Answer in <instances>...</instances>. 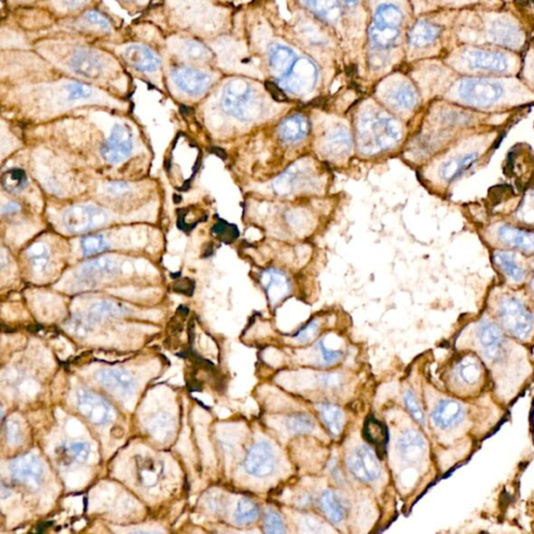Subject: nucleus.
I'll return each instance as SVG.
<instances>
[{
  "instance_id": "nucleus-1",
  "label": "nucleus",
  "mask_w": 534,
  "mask_h": 534,
  "mask_svg": "<svg viewBox=\"0 0 534 534\" xmlns=\"http://www.w3.org/2000/svg\"><path fill=\"white\" fill-rule=\"evenodd\" d=\"M454 347L479 356L491 377V395L505 409L534 381L533 349L505 333L491 317L484 315L464 326Z\"/></svg>"
},
{
  "instance_id": "nucleus-2",
  "label": "nucleus",
  "mask_w": 534,
  "mask_h": 534,
  "mask_svg": "<svg viewBox=\"0 0 534 534\" xmlns=\"http://www.w3.org/2000/svg\"><path fill=\"white\" fill-rule=\"evenodd\" d=\"M449 393L464 400H475L491 393L489 371L477 354L456 350L444 376Z\"/></svg>"
},
{
  "instance_id": "nucleus-3",
  "label": "nucleus",
  "mask_w": 534,
  "mask_h": 534,
  "mask_svg": "<svg viewBox=\"0 0 534 534\" xmlns=\"http://www.w3.org/2000/svg\"><path fill=\"white\" fill-rule=\"evenodd\" d=\"M501 329L511 337L534 347V311L516 295H501L494 305L493 317Z\"/></svg>"
},
{
  "instance_id": "nucleus-4",
  "label": "nucleus",
  "mask_w": 534,
  "mask_h": 534,
  "mask_svg": "<svg viewBox=\"0 0 534 534\" xmlns=\"http://www.w3.org/2000/svg\"><path fill=\"white\" fill-rule=\"evenodd\" d=\"M402 137V128L395 118L366 112L358 122V140L361 151L376 153L395 146Z\"/></svg>"
},
{
  "instance_id": "nucleus-5",
  "label": "nucleus",
  "mask_w": 534,
  "mask_h": 534,
  "mask_svg": "<svg viewBox=\"0 0 534 534\" xmlns=\"http://www.w3.org/2000/svg\"><path fill=\"white\" fill-rule=\"evenodd\" d=\"M222 109L241 121H254L263 113V102L249 82L234 79L224 86Z\"/></svg>"
},
{
  "instance_id": "nucleus-6",
  "label": "nucleus",
  "mask_w": 534,
  "mask_h": 534,
  "mask_svg": "<svg viewBox=\"0 0 534 534\" xmlns=\"http://www.w3.org/2000/svg\"><path fill=\"white\" fill-rule=\"evenodd\" d=\"M458 97L472 106L489 107L504 95V87L499 82L485 79H464L458 84Z\"/></svg>"
},
{
  "instance_id": "nucleus-7",
  "label": "nucleus",
  "mask_w": 534,
  "mask_h": 534,
  "mask_svg": "<svg viewBox=\"0 0 534 534\" xmlns=\"http://www.w3.org/2000/svg\"><path fill=\"white\" fill-rule=\"evenodd\" d=\"M109 214L106 210L92 205H77L64 212V227L71 233H83L107 224Z\"/></svg>"
},
{
  "instance_id": "nucleus-8",
  "label": "nucleus",
  "mask_w": 534,
  "mask_h": 534,
  "mask_svg": "<svg viewBox=\"0 0 534 534\" xmlns=\"http://www.w3.org/2000/svg\"><path fill=\"white\" fill-rule=\"evenodd\" d=\"M318 71L311 60L300 58L295 62L288 75L280 79L282 87L295 95L310 93L317 83Z\"/></svg>"
},
{
  "instance_id": "nucleus-9",
  "label": "nucleus",
  "mask_w": 534,
  "mask_h": 534,
  "mask_svg": "<svg viewBox=\"0 0 534 534\" xmlns=\"http://www.w3.org/2000/svg\"><path fill=\"white\" fill-rule=\"evenodd\" d=\"M462 62L471 70L507 72L513 68V59L506 53L484 50H467L462 55Z\"/></svg>"
},
{
  "instance_id": "nucleus-10",
  "label": "nucleus",
  "mask_w": 534,
  "mask_h": 534,
  "mask_svg": "<svg viewBox=\"0 0 534 534\" xmlns=\"http://www.w3.org/2000/svg\"><path fill=\"white\" fill-rule=\"evenodd\" d=\"M133 151V135L126 124H117L113 126L100 153L107 162L119 163L130 156Z\"/></svg>"
},
{
  "instance_id": "nucleus-11",
  "label": "nucleus",
  "mask_w": 534,
  "mask_h": 534,
  "mask_svg": "<svg viewBox=\"0 0 534 534\" xmlns=\"http://www.w3.org/2000/svg\"><path fill=\"white\" fill-rule=\"evenodd\" d=\"M347 462L352 475L362 482L375 481L381 474V466L377 456L366 446L356 448L349 456Z\"/></svg>"
},
{
  "instance_id": "nucleus-12",
  "label": "nucleus",
  "mask_w": 534,
  "mask_h": 534,
  "mask_svg": "<svg viewBox=\"0 0 534 534\" xmlns=\"http://www.w3.org/2000/svg\"><path fill=\"white\" fill-rule=\"evenodd\" d=\"M171 79L180 90L190 97L204 94L212 84V77L209 73L189 66L173 69Z\"/></svg>"
},
{
  "instance_id": "nucleus-13",
  "label": "nucleus",
  "mask_w": 534,
  "mask_h": 534,
  "mask_svg": "<svg viewBox=\"0 0 534 534\" xmlns=\"http://www.w3.org/2000/svg\"><path fill=\"white\" fill-rule=\"evenodd\" d=\"M77 407L82 415L91 424L102 426L112 420L113 411L110 405L88 389L82 388L77 391Z\"/></svg>"
},
{
  "instance_id": "nucleus-14",
  "label": "nucleus",
  "mask_w": 534,
  "mask_h": 534,
  "mask_svg": "<svg viewBox=\"0 0 534 534\" xmlns=\"http://www.w3.org/2000/svg\"><path fill=\"white\" fill-rule=\"evenodd\" d=\"M246 473L257 478L267 477L276 469V454L271 445L260 442L254 445L244 462Z\"/></svg>"
},
{
  "instance_id": "nucleus-15",
  "label": "nucleus",
  "mask_w": 534,
  "mask_h": 534,
  "mask_svg": "<svg viewBox=\"0 0 534 534\" xmlns=\"http://www.w3.org/2000/svg\"><path fill=\"white\" fill-rule=\"evenodd\" d=\"M69 66L75 75L87 79H100L107 71L106 58L91 50H77L71 55Z\"/></svg>"
},
{
  "instance_id": "nucleus-16",
  "label": "nucleus",
  "mask_w": 534,
  "mask_h": 534,
  "mask_svg": "<svg viewBox=\"0 0 534 534\" xmlns=\"http://www.w3.org/2000/svg\"><path fill=\"white\" fill-rule=\"evenodd\" d=\"M11 474L15 481L37 489L43 479V467L37 456L33 453L18 456L10 466Z\"/></svg>"
},
{
  "instance_id": "nucleus-17",
  "label": "nucleus",
  "mask_w": 534,
  "mask_h": 534,
  "mask_svg": "<svg viewBox=\"0 0 534 534\" xmlns=\"http://www.w3.org/2000/svg\"><path fill=\"white\" fill-rule=\"evenodd\" d=\"M310 186L313 188V175L309 171L308 165L302 163L291 166L273 183L276 192L281 197L293 195L297 190L307 189Z\"/></svg>"
},
{
  "instance_id": "nucleus-18",
  "label": "nucleus",
  "mask_w": 534,
  "mask_h": 534,
  "mask_svg": "<svg viewBox=\"0 0 534 534\" xmlns=\"http://www.w3.org/2000/svg\"><path fill=\"white\" fill-rule=\"evenodd\" d=\"M121 271V263L118 260L111 257H102L81 266L77 273V280L80 283L92 286L99 280L117 275Z\"/></svg>"
},
{
  "instance_id": "nucleus-19",
  "label": "nucleus",
  "mask_w": 534,
  "mask_h": 534,
  "mask_svg": "<svg viewBox=\"0 0 534 534\" xmlns=\"http://www.w3.org/2000/svg\"><path fill=\"white\" fill-rule=\"evenodd\" d=\"M122 58L126 64L142 73L158 72L161 69L159 55L148 46L142 44H131L122 51Z\"/></svg>"
},
{
  "instance_id": "nucleus-20",
  "label": "nucleus",
  "mask_w": 534,
  "mask_h": 534,
  "mask_svg": "<svg viewBox=\"0 0 534 534\" xmlns=\"http://www.w3.org/2000/svg\"><path fill=\"white\" fill-rule=\"evenodd\" d=\"M487 35L494 43L506 48H518L523 43V33L517 24L506 17H495L489 22Z\"/></svg>"
},
{
  "instance_id": "nucleus-21",
  "label": "nucleus",
  "mask_w": 534,
  "mask_h": 534,
  "mask_svg": "<svg viewBox=\"0 0 534 534\" xmlns=\"http://www.w3.org/2000/svg\"><path fill=\"white\" fill-rule=\"evenodd\" d=\"M398 450L405 462L411 464H420L428 453L426 438L417 430L408 429L398 440Z\"/></svg>"
},
{
  "instance_id": "nucleus-22",
  "label": "nucleus",
  "mask_w": 534,
  "mask_h": 534,
  "mask_svg": "<svg viewBox=\"0 0 534 534\" xmlns=\"http://www.w3.org/2000/svg\"><path fill=\"white\" fill-rule=\"evenodd\" d=\"M97 379L102 386L118 397H130L135 391L132 375L124 369H102L97 373Z\"/></svg>"
},
{
  "instance_id": "nucleus-23",
  "label": "nucleus",
  "mask_w": 534,
  "mask_h": 534,
  "mask_svg": "<svg viewBox=\"0 0 534 534\" xmlns=\"http://www.w3.org/2000/svg\"><path fill=\"white\" fill-rule=\"evenodd\" d=\"M298 58L295 51L282 44H271L268 48V65L276 77L282 79L293 69Z\"/></svg>"
},
{
  "instance_id": "nucleus-24",
  "label": "nucleus",
  "mask_w": 534,
  "mask_h": 534,
  "mask_svg": "<svg viewBox=\"0 0 534 534\" xmlns=\"http://www.w3.org/2000/svg\"><path fill=\"white\" fill-rule=\"evenodd\" d=\"M262 285L266 288L267 298L271 306L279 304L282 300L288 295L290 291V284L286 276L276 269H269L262 275Z\"/></svg>"
},
{
  "instance_id": "nucleus-25",
  "label": "nucleus",
  "mask_w": 534,
  "mask_h": 534,
  "mask_svg": "<svg viewBox=\"0 0 534 534\" xmlns=\"http://www.w3.org/2000/svg\"><path fill=\"white\" fill-rule=\"evenodd\" d=\"M324 153L330 159H342L350 153L352 150V136L344 126L334 129L325 138Z\"/></svg>"
},
{
  "instance_id": "nucleus-26",
  "label": "nucleus",
  "mask_w": 534,
  "mask_h": 534,
  "mask_svg": "<svg viewBox=\"0 0 534 534\" xmlns=\"http://www.w3.org/2000/svg\"><path fill=\"white\" fill-rule=\"evenodd\" d=\"M309 121L302 115H293L286 118L279 128V135L287 143L302 141L309 132Z\"/></svg>"
},
{
  "instance_id": "nucleus-27",
  "label": "nucleus",
  "mask_w": 534,
  "mask_h": 534,
  "mask_svg": "<svg viewBox=\"0 0 534 534\" xmlns=\"http://www.w3.org/2000/svg\"><path fill=\"white\" fill-rule=\"evenodd\" d=\"M500 239L509 246H515L520 250L534 251L533 234L518 230L513 227L503 226L498 231Z\"/></svg>"
},
{
  "instance_id": "nucleus-28",
  "label": "nucleus",
  "mask_w": 534,
  "mask_h": 534,
  "mask_svg": "<svg viewBox=\"0 0 534 534\" xmlns=\"http://www.w3.org/2000/svg\"><path fill=\"white\" fill-rule=\"evenodd\" d=\"M175 53L195 63H204L212 57L210 50L195 40L185 39L175 44Z\"/></svg>"
},
{
  "instance_id": "nucleus-29",
  "label": "nucleus",
  "mask_w": 534,
  "mask_h": 534,
  "mask_svg": "<svg viewBox=\"0 0 534 534\" xmlns=\"http://www.w3.org/2000/svg\"><path fill=\"white\" fill-rule=\"evenodd\" d=\"M440 35V28L428 21L420 20L411 28L409 33V42L415 48H426L435 41Z\"/></svg>"
},
{
  "instance_id": "nucleus-30",
  "label": "nucleus",
  "mask_w": 534,
  "mask_h": 534,
  "mask_svg": "<svg viewBox=\"0 0 534 534\" xmlns=\"http://www.w3.org/2000/svg\"><path fill=\"white\" fill-rule=\"evenodd\" d=\"M320 507L325 516L334 524H339L346 517L344 504L333 491L322 493L320 498Z\"/></svg>"
},
{
  "instance_id": "nucleus-31",
  "label": "nucleus",
  "mask_w": 534,
  "mask_h": 534,
  "mask_svg": "<svg viewBox=\"0 0 534 534\" xmlns=\"http://www.w3.org/2000/svg\"><path fill=\"white\" fill-rule=\"evenodd\" d=\"M478 153H471L462 156L460 158H455L450 161L445 162L440 169V175L442 179L446 181H452L459 177L462 173L469 169L478 160Z\"/></svg>"
},
{
  "instance_id": "nucleus-32",
  "label": "nucleus",
  "mask_w": 534,
  "mask_h": 534,
  "mask_svg": "<svg viewBox=\"0 0 534 534\" xmlns=\"http://www.w3.org/2000/svg\"><path fill=\"white\" fill-rule=\"evenodd\" d=\"M364 435L367 442L373 444L377 450L384 453L388 442V430L383 424L376 420L375 418H369L364 424Z\"/></svg>"
},
{
  "instance_id": "nucleus-33",
  "label": "nucleus",
  "mask_w": 534,
  "mask_h": 534,
  "mask_svg": "<svg viewBox=\"0 0 534 534\" xmlns=\"http://www.w3.org/2000/svg\"><path fill=\"white\" fill-rule=\"evenodd\" d=\"M404 15L398 6L393 4H381L375 13V26L380 28H399Z\"/></svg>"
},
{
  "instance_id": "nucleus-34",
  "label": "nucleus",
  "mask_w": 534,
  "mask_h": 534,
  "mask_svg": "<svg viewBox=\"0 0 534 534\" xmlns=\"http://www.w3.org/2000/svg\"><path fill=\"white\" fill-rule=\"evenodd\" d=\"M126 312V309L121 305L111 302V300H100V302L95 303L90 307L86 320L90 324H92V322H99L104 318L118 317V315H124Z\"/></svg>"
},
{
  "instance_id": "nucleus-35",
  "label": "nucleus",
  "mask_w": 534,
  "mask_h": 534,
  "mask_svg": "<svg viewBox=\"0 0 534 534\" xmlns=\"http://www.w3.org/2000/svg\"><path fill=\"white\" fill-rule=\"evenodd\" d=\"M322 422L333 435H339L344 427V418L342 409L332 404H322L318 407Z\"/></svg>"
},
{
  "instance_id": "nucleus-36",
  "label": "nucleus",
  "mask_w": 534,
  "mask_h": 534,
  "mask_svg": "<svg viewBox=\"0 0 534 534\" xmlns=\"http://www.w3.org/2000/svg\"><path fill=\"white\" fill-rule=\"evenodd\" d=\"M308 8L317 16L334 22L339 18L340 8L338 0H305Z\"/></svg>"
},
{
  "instance_id": "nucleus-37",
  "label": "nucleus",
  "mask_w": 534,
  "mask_h": 534,
  "mask_svg": "<svg viewBox=\"0 0 534 534\" xmlns=\"http://www.w3.org/2000/svg\"><path fill=\"white\" fill-rule=\"evenodd\" d=\"M28 257L30 259L33 273L42 275L50 263V250L42 242H36L28 249Z\"/></svg>"
},
{
  "instance_id": "nucleus-38",
  "label": "nucleus",
  "mask_w": 534,
  "mask_h": 534,
  "mask_svg": "<svg viewBox=\"0 0 534 534\" xmlns=\"http://www.w3.org/2000/svg\"><path fill=\"white\" fill-rule=\"evenodd\" d=\"M389 102L400 110H411L418 104V94L410 85L404 84L391 93Z\"/></svg>"
},
{
  "instance_id": "nucleus-39",
  "label": "nucleus",
  "mask_w": 534,
  "mask_h": 534,
  "mask_svg": "<svg viewBox=\"0 0 534 534\" xmlns=\"http://www.w3.org/2000/svg\"><path fill=\"white\" fill-rule=\"evenodd\" d=\"M495 261L513 281L520 282L524 279V271L518 266L513 254L507 253V251H498L495 254Z\"/></svg>"
},
{
  "instance_id": "nucleus-40",
  "label": "nucleus",
  "mask_w": 534,
  "mask_h": 534,
  "mask_svg": "<svg viewBox=\"0 0 534 534\" xmlns=\"http://www.w3.org/2000/svg\"><path fill=\"white\" fill-rule=\"evenodd\" d=\"M260 509L256 503L249 499H241L234 511V520L238 525H249L259 518Z\"/></svg>"
},
{
  "instance_id": "nucleus-41",
  "label": "nucleus",
  "mask_w": 534,
  "mask_h": 534,
  "mask_svg": "<svg viewBox=\"0 0 534 534\" xmlns=\"http://www.w3.org/2000/svg\"><path fill=\"white\" fill-rule=\"evenodd\" d=\"M399 36V28H380V26H374L371 30V42L374 45L382 50L391 48L397 41Z\"/></svg>"
},
{
  "instance_id": "nucleus-42",
  "label": "nucleus",
  "mask_w": 534,
  "mask_h": 534,
  "mask_svg": "<svg viewBox=\"0 0 534 534\" xmlns=\"http://www.w3.org/2000/svg\"><path fill=\"white\" fill-rule=\"evenodd\" d=\"M28 185V178L21 169H11L2 175V186L9 192H19Z\"/></svg>"
},
{
  "instance_id": "nucleus-43",
  "label": "nucleus",
  "mask_w": 534,
  "mask_h": 534,
  "mask_svg": "<svg viewBox=\"0 0 534 534\" xmlns=\"http://www.w3.org/2000/svg\"><path fill=\"white\" fill-rule=\"evenodd\" d=\"M286 427L293 433H309L315 429V420L305 413H295L286 418Z\"/></svg>"
},
{
  "instance_id": "nucleus-44",
  "label": "nucleus",
  "mask_w": 534,
  "mask_h": 534,
  "mask_svg": "<svg viewBox=\"0 0 534 534\" xmlns=\"http://www.w3.org/2000/svg\"><path fill=\"white\" fill-rule=\"evenodd\" d=\"M81 248L83 255L86 257L102 253L109 248L108 238L104 234L88 236L82 239Z\"/></svg>"
},
{
  "instance_id": "nucleus-45",
  "label": "nucleus",
  "mask_w": 534,
  "mask_h": 534,
  "mask_svg": "<svg viewBox=\"0 0 534 534\" xmlns=\"http://www.w3.org/2000/svg\"><path fill=\"white\" fill-rule=\"evenodd\" d=\"M405 407H406L408 413H410L411 417L418 424L426 425V415H425L424 409H423L422 405H420V400H418L417 396L413 393V391H407L404 393Z\"/></svg>"
},
{
  "instance_id": "nucleus-46",
  "label": "nucleus",
  "mask_w": 534,
  "mask_h": 534,
  "mask_svg": "<svg viewBox=\"0 0 534 534\" xmlns=\"http://www.w3.org/2000/svg\"><path fill=\"white\" fill-rule=\"evenodd\" d=\"M66 91L67 99L73 100L89 99L94 94V90L89 85L80 83V82H70L64 86Z\"/></svg>"
},
{
  "instance_id": "nucleus-47",
  "label": "nucleus",
  "mask_w": 534,
  "mask_h": 534,
  "mask_svg": "<svg viewBox=\"0 0 534 534\" xmlns=\"http://www.w3.org/2000/svg\"><path fill=\"white\" fill-rule=\"evenodd\" d=\"M264 531L266 533H286V528H285V524L283 518L279 513L276 511H267L266 517H264Z\"/></svg>"
},
{
  "instance_id": "nucleus-48",
  "label": "nucleus",
  "mask_w": 534,
  "mask_h": 534,
  "mask_svg": "<svg viewBox=\"0 0 534 534\" xmlns=\"http://www.w3.org/2000/svg\"><path fill=\"white\" fill-rule=\"evenodd\" d=\"M84 20L87 22V23L90 24V26H95V28H99V30L102 31H106V32H109V31H111V28H112L110 21H109V20L107 19V18L104 17V15H102L99 12H97V11L91 10L88 11V12L87 13H85Z\"/></svg>"
},
{
  "instance_id": "nucleus-49",
  "label": "nucleus",
  "mask_w": 534,
  "mask_h": 534,
  "mask_svg": "<svg viewBox=\"0 0 534 534\" xmlns=\"http://www.w3.org/2000/svg\"><path fill=\"white\" fill-rule=\"evenodd\" d=\"M69 455L75 462H85L90 455V447L86 442H75L68 449Z\"/></svg>"
},
{
  "instance_id": "nucleus-50",
  "label": "nucleus",
  "mask_w": 534,
  "mask_h": 534,
  "mask_svg": "<svg viewBox=\"0 0 534 534\" xmlns=\"http://www.w3.org/2000/svg\"><path fill=\"white\" fill-rule=\"evenodd\" d=\"M318 350H320V355H322V364H326V366H332V364L339 361L342 356H344V353L342 351L329 350L326 344H325L324 339L318 342Z\"/></svg>"
},
{
  "instance_id": "nucleus-51",
  "label": "nucleus",
  "mask_w": 534,
  "mask_h": 534,
  "mask_svg": "<svg viewBox=\"0 0 534 534\" xmlns=\"http://www.w3.org/2000/svg\"><path fill=\"white\" fill-rule=\"evenodd\" d=\"M317 320H313V322H309L305 328H303L302 330L295 334L293 338L297 342H300V344H307V342H311L317 336Z\"/></svg>"
},
{
  "instance_id": "nucleus-52",
  "label": "nucleus",
  "mask_w": 534,
  "mask_h": 534,
  "mask_svg": "<svg viewBox=\"0 0 534 534\" xmlns=\"http://www.w3.org/2000/svg\"><path fill=\"white\" fill-rule=\"evenodd\" d=\"M159 467L156 466V464L153 460H148V462H146V464H143V467H142V481H143V484H146V485L151 484L150 477H151V480H153V484L157 482L158 479H159Z\"/></svg>"
},
{
  "instance_id": "nucleus-53",
  "label": "nucleus",
  "mask_w": 534,
  "mask_h": 534,
  "mask_svg": "<svg viewBox=\"0 0 534 534\" xmlns=\"http://www.w3.org/2000/svg\"><path fill=\"white\" fill-rule=\"evenodd\" d=\"M8 431V440L11 444L16 445L21 440V431H20L19 424L15 420H10L6 426Z\"/></svg>"
},
{
  "instance_id": "nucleus-54",
  "label": "nucleus",
  "mask_w": 534,
  "mask_h": 534,
  "mask_svg": "<svg viewBox=\"0 0 534 534\" xmlns=\"http://www.w3.org/2000/svg\"><path fill=\"white\" fill-rule=\"evenodd\" d=\"M320 383L328 388H335L342 384V377L336 374H327V375L320 376Z\"/></svg>"
},
{
  "instance_id": "nucleus-55",
  "label": "nucleus",
  "mask_w": 534,
  "mask_h": 534,
  "mask_svg": "<svg viewBox=\"0 0 534 534\" xmlns=\"http://www.w3.org/2000/svg\"><path fill=\"white\" fill-rule=\"evenodd\" d=\"M107 190L112 195H124V193L128 192L130 190V187L128 184L121 183V182H115V183L109 184Z\"/></svg>"
},
{
  "instance_id": "nucleus-56",
  "label": "nucleus",
  "mask_w": 534,
  "mask_h": 534,
  "mask_svg": "<svg viewBox=\"0 0 534 534\" xmlns=\"http://www.w3.org/2000/svg\"><path fill=\"white\" fill-rule=\"evenodd\" d=\"M87 0H61V6L66 10H77L86 4Z\"/></svg>"
},
{
  "instance_id": "nucleus-57",
  "label": "nucleus",
  "mask_w": 534,
  "mask_h": 534,
  "mask_svg": "<svg viewBox=\"0 0 534 534\" xmlns=\"http://www.w3.org/2000/svg\"><path fill=\"white\" fill-rule=\"evenodd\" d=\"M1 210L4 214H12V213L17 212V211L20 210V206L17 202H8V204L4 205Z\"/></svg>"
},
{
  "instance_id": "nucleus-58",
  "label": "nucleus",
  "mask_w": 534,
  "mask_h": 534,
  "mask_svg": "<svg viewBox=\"0 0 534 534\" xmlns=\"http://www.w3.org/2000/svg\"><path fill=\"white\" fill-rule=\"evenodd\" d=\"M344 4H348V6H355L359 0H344Z\"/></svg>"
},
{
  "instance_id": "nucleus-59",
  "label": "nucleus",
  "mask_w": 534,
  "mask_h": 534,
  "mask_svg": "<svg viewBox=\"0 0 534 534\" xmlns=\"http://www.w3.org/2000/svg\"><path fill=\"white\" fill-rule=\"evenodd\" d=\"M126 2H135V4H138V2H140V0H126Z\"/></svg>"
},
{
  "instance_id": "nucleus-60",
  "label": "nucleus",
  "mask_w": 534,
  "mask_h": 534,
  "mask_svg": "<svg viewBox=\"0 0 534 534\" xmlns=\"http://www.w3.org/2000/svg\"><path fill=\"white\" fill-rule=\"evenodd\" d=\"M533 531L534 533V522H533Z\"/></svg>"
}]
</instances>
